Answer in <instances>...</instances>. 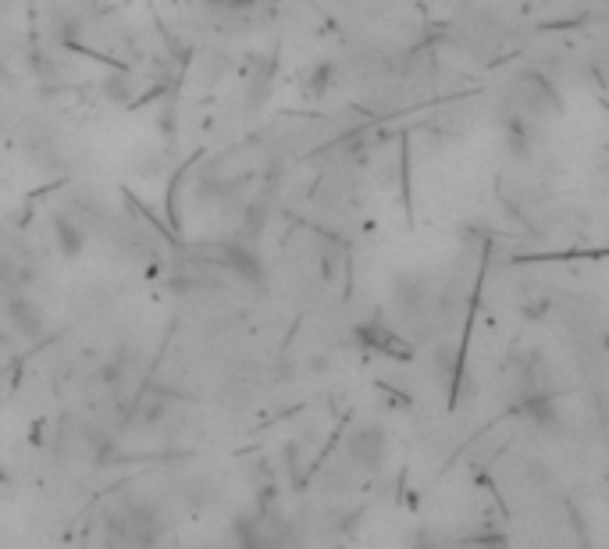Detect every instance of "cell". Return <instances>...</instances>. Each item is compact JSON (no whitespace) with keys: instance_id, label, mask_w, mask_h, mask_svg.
I'll return each mask as SVG.
<instances>
[{"instance_id":"6da1fadb","label":"cell","mask_w":609,"mask_h":549,"mask_svg":"<svg viewBox=\"0 0 609 549\" xmlns=\"http://www.w3.org/2000/svg\"><path fill=\"white\" fill-rule=\"evenodd\" d=\"M346 453L357 468L364 471H378L389 460V435H385L382 425H360L350 432L346 439Z\"/></svg>"},{"instance_id":"7a4b0ae2","label":"cell","mask_w":609,"mask_h":549,"mask_svg":"<svg viewBox=\"0 0 609 549\" xmlns=\"http://www.w3.org/2000/svg\"><path fill=\"white\" fill-rule=\"evenodd\" d=\"M517 107L524 111V118L545 122V118L560 115V97H556V90L549 86V82H542V79H535V75H528V79H520Z\"/></svg>"},{"instance_id":"3957f363","label":"cell","mask_w":609,"mask_h":549,"mask_svg":"<svg viewBox=\"0 0 609 549\" xmlns=\"http://www.w3.org/2000/svg\"><path fill=\"white\" fill-rule=\"evenodd\" d=\"M431 304V279L428 275H403L396 282V307L403 318H417Z\"/></svg>"},{"instance_id":"277c9868","label":"cell","mask_w":609,"mask_h":549,"mask_svg":"<svg viewBox=\"0 0 609 549\" xmlns=\"http://www.w3.org/2000/svg\"><path fill=\"white\" fill-rule=\"evenodd\" d=\"M8 318L15 321V328L22 332V336L36 339L43 332V311L40 307H33L25 296H15V300H8Z\"/></svg>"},{"instance_id":"5b68a950","label":"cell","mask_w":609,"mask_h":549,"mask_svg":"<svg viewBox=\"0 0 609 549\" xmlns=\"http://www.w3.org/2000/svg\"><path fill=\"white\" fill-rule=\"evenodd\" d=\"M54 236H57V246H61V254L65 257L82 254V246H86V232L75 225L72 214H54Z\"/></svg>"},{"instance_id":"8992f818","label":"cell","mask_w":609,"mask_h":549,"mask_svg":"<svg viewBox=\"0 0 609 549\" xmlns=\"http://www.w3.org/2000/svg\"><path fill=\"white\" fill-rule=\"evenodd\" d=\"M228 268L236 271V275H243V279H250V282H260V275H264V268H260V257L253 254L246 243L228 246Z\"/></svg>"}]
</instances>
